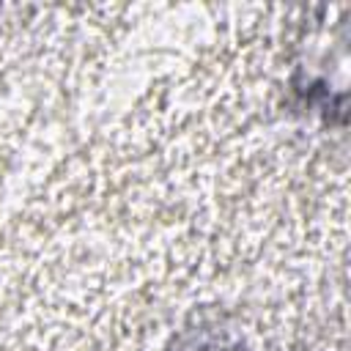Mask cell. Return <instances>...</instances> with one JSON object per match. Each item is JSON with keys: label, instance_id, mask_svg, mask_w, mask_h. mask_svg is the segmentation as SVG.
<instances>
[{"label": "cell", "instance_id": "1", "mask_svg": "<svg viewBox=\"0 0 351 351\" xmlns=\"http://www.w3.org/2000/svg\"><path fill=\"white\" fill-rule=\"evenodd\" d=\"M181 351H236V348H228L225 343H208V340H203V343H195V346L181 348Z\"/></svg>", "mask_w": 351, "mask_h": 351}]
</instances>
